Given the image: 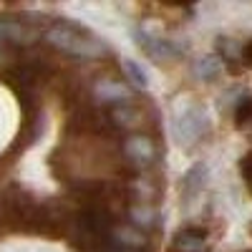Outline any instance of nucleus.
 Here are the masks:
<instances>
[{"label": "nucleus", "mask_w": 252, "mask_h": 252, "mask_svg": "<svg viewBox=\"0 0 252 252\" xmlns=\"http://www.w3.org/2000/svg\"><path fill=\"white\" fill-rule=\"evenodd\" d=\"M46 43L58 48L61 53H68L73 58H86V61H96L109 53V48L101 43L96 35H91L89 31H83L73 23H53L46 33Z\"/></svg>", "instance_id": "1"}, {"label": "nucleus", "mask_w": 252, "mask_h": 252, "mask_svg": "<svg viewBox=\"0 0 252 252\" xmlns=\"http://www.w3.org/2000/svg\"><path fill=\"white\" fill-rule=\"evenodd\" d=\"M207 131V114L202 106H187L177 121H174V134L182 144H192Z\"/></svg>", "instance_id": "2"}, {"label": "nucleus", "mask_w": 252, "mask_h": 252, "mask_svg": "<svg viewBox=\"0 0 252 252\" xmlns=\"http://www.w3.org/2000/svg\"><path fill=\"white\" fill-rule=\"evenodd\" d=\"M38 31L23 20L15 18H0V46H28L33 43Z\"/></svg>", "instance_id": "3"}, {"label": "nucleus", "mask_w": 252, "mask_h": 252, "mask_svg": "<svg viewBox=\"0 0 252 252\" xmlns=\"http://www.w3.org/2000/svg\"><path fill=\"white\" fill-rule=\"evenodd\" d=\"M124 154L134 166H149L157 157V146L149 136H141V134H134L126 139L124 144Z\"/></svg>", "instance_id": "4"}, {"label": "nucleus", "mask_w": 252, "mask_h": 252, "mask_svg": "<svg viewBox=\"0 0 252 252\" xmlns=\"http://www.w3.org/2000/svg\"><path fill=\"white\" fill-rule=\"evenodd\" d=\"M136 40H139L141 51L149 56V58L159 61V63L161 61H174V58L182 56V51L172 43V40H161V38H154V35H146L141 31H136Z\"/></svg>", "instance_id": "5"}, {"label": "nucleus", "mask_w": 252, "mask_h": 252, "mask_svg": "<svg viewBox=\"0 0 252 252\" xmlns=\"http://www.w3.org/2000/svg\"><path fill=\"white\" fill-rule=\"evenodd\" d=\"M172 252H209L207 235L197 227H184L172 240Z\"/></svg>", "instance_id": "6"}, {"label": "nucleus", "mask_w": 252, "mask_h": 252, "mask_svg": "<svg viewBox=\"0 0 252 252\" xmlns=\"http://www.w3.org/2000/svg\"><path fill=\"white\" fill-rule=\"evenodd\" d=\"M109 235H111V242H114L119 250H126V252H139V250L146 247V237L139 232L136 227H129V224L114 227Z\"/></svg>", "instance_id": "7"}, {"label": "nucleus", "mask_w": 252, "mask_h": 252, "mask_svg": "<svg viewBox=\"0 0 252 252\" xmlns=\"http://www.w3.org/2000/svg\"><path fill=\"white\" fill-rule=\"evenodd\" d=\"M96 96L101 101H119V103H126V98H129V91H126V86H121V83L116 81H101L96 86Z\"/></svg>", "instance_id": "8"}, {"label": "nucleus", "mask_w": 252, "mask_h": 252, "mask_svg": "<svg viewBox=\"0 0 252 252\" xmlns=\"http://www.w3.org/2000/svg\"><path fill=\"white\" fill-rule=\"evenodd\" d=\"M124 73H126V81H131L136 89H146V86H149V76L141 71V66L136 61H124Z\"/></svg>", "instance_id": "9"}, {"label": "nucleus", "mask_w": 252, "mask_h": 252, "mask_svg": "<svg viewBox=\"0 0 252 252\" xmlns=\"http://www.w3.org/2000/svg\"><path fill=\"white\" fill-rule=\"evenodd\" d=\"M204 174H207V169L202 164H197L192 172H189L187 177H184V187L189 189V194H194V192H199V187H202V179H204Z\"/></svg>", "instance_id": "10"}, {"label": "nucleus", "mask_w": 252, "mask_h": 252, "mask_svg": "<svg viewBox=\"0 0 252 252\" xmlns=\"http://www.w3.org/2000/svg\"><path fill=\"white\" fill-rule=\"evenodd\" d=\"M129 215H131V220H134L136 224H141V227H144V224H152V220L157 217L152 209L146 207V202H144L141 207H131V212H129Z\"/></svg>", "instance_id": "11"}, {"label": "nucleus", "mask_w": 252, "mask_h": 252, "mask_svg": "<svg viewBox=\"0 0 252 252\" xmlns=\"http://www.w3.org/2000/svg\"><path fill=\"white\" fill-rule=\"evenodd\" d=\"M111 119H114L116 124H136L139 114H136L134 109H126V106H119V109H114V111H111Z\"/></svg>", "instance_id": "12"}, {"label": "nucleus", "mask_w": 252, "mask_h": 252, "mask_svg": "<svg viewBox=\"0 0 252 252\" xmlns=\"http://www.w3.org/2000/svg\"><path fill=\"white\" fill-rule=\"evenodd\" d=\"M199 76H204V78H215L217 73H220V63L215 61V58H202V63H199Z\"/></svg>", "instance_id": "13"}, {"label": "nucleus", "mask_w": 252, "mask_h": 252, "mask_svg": "<svg viewBox=\"0 0 252 252\" xmlns=\"http://www.w3.org/2000/svg\"><path fill=\"white\" fill-rule=\"evenodd\" d=\"M237 126H245V121H250L252 119V98H245L242 103H240V109H237Z\"/></svg>", "instance_id": "14"}, {"label": "nucleus", "mask_w": 252, "mask_h": 252, "mask_svg": "<svg viewBox=\"0 0 252 252\" xmlns=\"http://www.w3.org/2000/svg\"><path fill=\"white\" fill-rule=\"evenodd\" d=\"M240 172H242V179L247 182L250 192H252V152H250L247 157H242V161H240Z\"/></svg>", "instance_id": "15"}, {"label": "nucleus", "mask_w": 252, "mask_h": 252, "mask_svg": "<svg viewBox=\"0 0 252 252\" xmlns=\"http://www.w3.org/2000/svg\"><path fill=\"white\" fill-rule=\"evenodd\" d=\"M242 63H245V66H250L252 68V40H247V43L242 46Z\"/></svg>", "instance_id": "16"}]
</instances>
